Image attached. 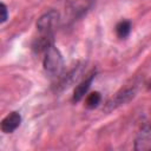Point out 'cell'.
<instances>
[{
    "label": "cell",
    "mask_w": 151,
    "mask_h": 151,
    "mask_svg": "<svg viewBox=\"0 0 151 151\" xmlns=\"http://www.w3.org/2000/svg\"><path fill=\"white\" fill-rule=\"evenodd\" d=\"M131 32V22L129 20H122L117 24L116 26V33L118 35V38L120 39H125L126 37H129Z\"/></svg>",
    "instance_id": "ba28073f"
},
{
    "label": "cell",
    "mask_w": 151,
    "mask_h": 151,
    "mask_svg": "<svg viewBox=\"0 0 151 151\" xmlns=\"http://www.w3.org/2000/svg\"><path fill=\"white\" fill-rule=\"evenodd\" d=\"M134 150L151 151V126L143 127L134 140Z\"/></svg>",
    "instance_id": "277c9868"
},
{
    "label": "cell",
    "mask_w": 151,
    "mask_h": 151,
    "mask_svg": "<svg viewBox=\"0 0 151 151\" xmlns=\"http://www.w3.org/2000/svg\"><path fill=\"white\" fill-rule=\"evenodd\" d=\"M94 2L96 0H67V6L72 14L76 18H79L86 14L92 8Z\"/></svg>",
    "instance_id": "3957f363"
},
{
    "label": "cell",
    "mask_w": 151,
    "mask_h": 151,
    "mask_svg": "<svg viewBox=\"0 0 151 151\" xmlns=\"http://www.w3.org/2000/svg\"><path fill=\"white\" fill-rule=\"evenodd\" d=\"M21 123V116L18 112H11L1 120V131L5 133L14 132Z\"/></svg>",
    "instance_id": "5b68a950"
},
{
    "label": "cell",
    "mask_w": 151,
    "mask_h": 151,
    "mask_svg": "<svg viewBox=\"0 0 151 151\" xmlns=\"http://www.w3.org/2000/svg\"><path fill=\"white\" fill-rule=\"evenodd\" d=\"M94 77H96V73L92 72L83 81H80L77 85V87L74 88V92H73V101H79V100H81L84 98V96L87 93V91H88Z\"/></svg>",
    "instance_id": "8992f818"
},
{
    "label": "cell",
    "mask_w": 151,
    "mask_h": 151,
    "mask_svg": "<svg viewBox=\"0 0 151 151\" xmlns=\"http://www.w3.org/2000/svg\"><path fill=\"white\" fill-rule=\"evenodd\" d=\"M44 53H45V57L42 60V66L45 72L50 77L60 76L64 70V59L60 51L54 45H52Z\"/></svg>",
    "instance_id": "6da1fadb"
},
{
    "label": "cell",
    "mask_w": 151,
    "mask_h": 151,
    "mask_svg": "<svg viewBox=\"0 0 151 151\" xmlns=\"http://www.w3.org/2000/svg\"><path fill=\"white\" fill-rule=\"evenodd\" d=\"M101 100V96L99 92H92L91 94L87 96L86 100H85V106L87 109H94L100 104Z\"/></svg>",
    "instance_id": "9c48e42d"
},
{
    "label": "cell",
    "mask_w": 151,
    "mask_h": 151,
    "mask_svg": "<svg viewBox=\"0 0 151 151\" xmlns=\"http://www.w3.org/2000/svg\"><path fill=\"white\" fill-rule=\"evenodd\" d=\"M59 21V13L54 9H51L44 13L37 21V29L40 34H54V28Z\"/></svg>",
    "instance_id": "7a4b0ae2"
},
{
    "label": "cell",
    "mask_w": 151,
    "mask_h": 151,
    "mask_svg": "<svg viewBox=\"0 0 151 151\" xmlns=\"http://www.w3.org/2000/svg\"><path fill=\"white\" fill-rule=\"evenodd\" d=\"M134 96V90L132 88H129V90H124L123 92L118 93L114 98H112L109 103H107V110L111 111L112 109H116L127 101H130Z\"/></svg>",
    "instance_id": "52a82bcc"
},
{
    "label": "cell",
    "mask_w": 151,
    "mask_h": 151,
    "mask_svg": "<svg viewBox=\"0 0 151 151\" xmlns=\"http://www.w3.org/2000/svg\"><path fill=\"white\" fill-rule=\"evenodd\" d=\"M1 22H5L7 20V17H8V11H7V7L5 4H1Z\"/></svg>",
    "instance_id": "30bf717a"
}]
</instances>
